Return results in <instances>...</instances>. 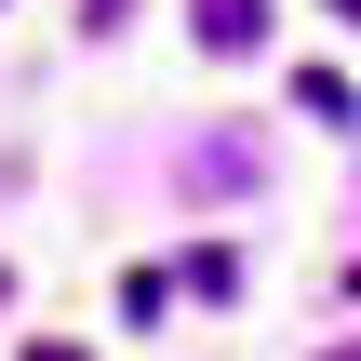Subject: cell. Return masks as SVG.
<instances>
[{"label": "cell", "instance_id": "obj_1", "mask_svg": "<svg viewBox=\"0 0 361 361\" xmlns=\"http://www.w3.org/2000/svg\"><path fill=\"white\" fill-rule=\"evenodd\" d=\"M188 27H201V54H255L268 40V0H188Z\"/></svg>", "mask_w": 361, "mask_h": 361}, {"label": "cell", "instance_id": "obj_2", "mask_svg": "<svg viewBox=\"0 0 361 361\" xmlns=\"http://www.w3.org/2000/svg\"><path fill=\"white\" fill-rule=\"evenodd\" d=\"M335 13H348V27H361V0H335Z\"/></svg>", "mask_w": 361, "mask_h": 361}, {"label": "cell", "instance_id": "obj_3", "mask_svg": "<svg viewBox=\"0 0 361 361\" xmlns=\"http://www.w3.org/2000/svg\"><path fill=\"white\" fill-rule=\"evenodd\" d=\"M348 295H361V255H348Z\"/></svg>", "mask_w": 361, "mask_h": 361}, {"label": "cell", "instance_id": "obj_4", "mask_svg": "<svg viewBox=\"0 0 361 361\" xmlns=\"http://www.w3.org/2000/svg\"><path fill=\"white\" fill-rule=\"evenodd\" d=\"M335 361H361V335H348V348H335Z\"/></svg>", "mask_w": 361, "mask_h": 361}]
</instances>
